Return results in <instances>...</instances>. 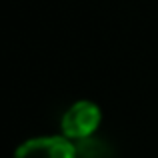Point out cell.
<instances>
[{"label": "cell", "mask_w": 158, "mask_h": 158, "mask_svg": "<svg viewBox=\"0 0 158 158\" xmlns=\"http://www.w3.org/2000/svg\"><path fill=\"white\" fill-rule=\"evenodd\" d=\"M102 124V108L94 100H74L60 116V134L70 142L80 144L90 140Z\"/></svg>", "instance_id": "6da1fadb"}, {"label": "cell", "mask_w": 158, "mask_h": 158, "mask_svg": "<svg viewBox=\"0 0 158 158\" xmlns=\"http://www.w3.org/2000/svg\"><path fill=\"white\" fill-rule=\"evenodd\" d=\"M14 158H80V152L76 144L58 132L26 138L16 146Z\"/></svg>", "instance_id": "7a4b0ae2"}, {"label": "cell", "mask_w": 158, "mask_h": 158, "mask_svg": "<svg viewBox=\"0 0 158 158\" xmlns=\"http://www.w3.org/2000/svg\"><path fill=\"white\" fill-rule=\"evenodd\" d=\"M90 158H96V156H90Z\"/></svg>", "instance_id": "3957f363"}]
</instances>
